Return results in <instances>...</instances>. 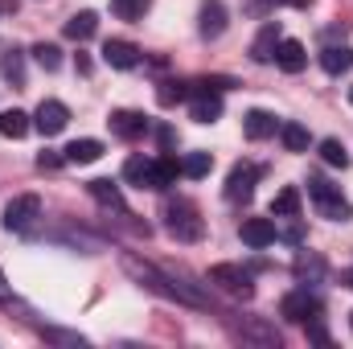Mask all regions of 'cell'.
Masks as SVG:
<instances>
[{
	"mask_svg": "<svg viewBox=\"0 0 353 349\" xmlns=\"http://www.w3.org/2000/svg\"><path fill=\"white\" fill-rule=\"evenodd\" d=\"M123 271H128L136 283H144L148 292L165 296V300L189 304V308H205V296H201L197 288H189L185 279H176L173 271H165V267H157V263L140 259V255H132V251H123Z\"/></svg>",
	"mask_w": 353,
	"mask_h": 349,
	"instance_id": "obj_1",
	"label": "cell"
},
{
	"mask_svg": "<svg viewBox=\"0 0 353 349\" xmlns=\"http://www.w3.org/2000/svg\"><path fill=\"white\" fill-rule=\"evenodd\" d=\"M165 226H169V235H173L176 243H197L205 235V226L197 218V206L185 201V197H176V201L165 206Z\"/></svg>",
	"mask_w": 353,
	"mask_h": 349,
	"instance_id": "obj_2",
	"label": "cell"
},
{
	"mask_svg": "<svg viewBox=\"0 0 353 349\" xmlns=\"http://www.w3.org/2000/svg\"><path fill=\"white\" fill-rule=\"evenodd\" d=\"M308 193H312V201H316V210L325 218H333V222H350L353 218V206L341 197V189L329 185L325 177H308Z\"/></svg>",
	"mask_w": 353,
	"mask_h": 349,
	"instance_id": "obj_3",
	"label": "cell"
},
{
	"mask_svg": "<svg viewBox=\"0 0 353 349\" xmlns=\"http://www.w3.org/2000/svg\"><path fill=\"white\" fill-rule=\"evenodd\" d=\"M37 218H41V197H37V193H17V197L4 206V230H12V235L33 230Z\"/></svg>",
	"mask_w": 353,
	"mask_h": 349,
	"instance_id": "obj_4",
	"label": "cell"
},
{
	"mask_svg": "<svg viewBox=\"0 0 353 349\" xmlns=\"http://www.w3.org/2000/svg\"><path fill=\"white\" fill-rule=\"evenodd\" d=\"M210 283L222 288V292L234 296V300H251V296H255L251 271H243L239 263H214V267H210Z\"/></svg>",
	"mask_w": 353,
	"mask_h": 349,
	"instance_id": "obj_5",
	"label": "cell"
},
{
	"mask_svg": "<svg viewBox=\"0 0 353 349\" xmlns=\"http://www.w3.org/2000/svg\"><path fill=\"white\" fill-rule=\"evenodd\" d=\"M279 312H283L288 321H296V325H308V321H316V317H321V300H316L308 288H296V292H288V296H283Z\"/></svg>",
	"mask_w": 353,
	"mask_h": 349,
	"instance_id": "obj_6",
	"label": "cell"
},
{
	"mask_svg": "<svg viewBox=\"0 0 353 349\" xmlns=\"http://www.w3.org/2000/svg\"><path fill=\"white\" fill-rule=\"evenodd\" d=\"M66 123H70L66 103H58V99H41V107H37V115H33V128H37L41 136H58V132H66Z\"/></svg>",
	"mask_w": 353,
	"mask_h": 349,
	"instance_id": "obj_7",
	"label": "cell"
},
{
	"mask_svg": "<svg viewBox=\"0 0 353 349\" xmlns=\"http://www.w3.org/2000/svg\"><path fill=\"white\" fill-rule=\"evenodd\" d=\"M255 181H259V169L251 161H239L230 177H226V201H251L255 193Z\"/></svg>",
	"mask_w": 353,
	"mask_h": 349,
	"instance_id": "obj_8",
	"label": "cell"
},
{
	"mask_svg": "<svg viewBox=\"0 0 353 349\" xmlns=\"http://www.w3.org/2000/svg\"><path fill=\"white\" fill-rule=\"evenodd\" d=\"M189 115H193L197 123H214V119H222V94H218V90H210L205 83H197L193 103H189Z\"/></svg>",
	"mask_w": 353,
	"mask_h": 349,
	"instance_id": "obj_9",
	"label": "cell"
},
{
	"mask_svg": "<svg viewBox=\"0 0 353 349\" xmlns=\"http://www.w3.org/2000/svg\"><path fill=\"white\" fill-rule=\"evenodd\" d=\"M275 66H279L283 74H300V70L308 66V50H304L296 37H279V46H275Z\"/></svg>",
	"mask_w": 353,
	"mask_h": 349,
	"instance_id": "obj_10",
	"label": "cell"
},
{
	"mask_svg": "<svg viewBox=\"0 0 353 349\" xmlns=\"http://www.w3.org/2000/svg\"><path fill=\"white\" fill-rule=\"evenodd\" d=\"M201 21H197V33L205 37V41H214V37H222L226 33V4L222 0H201V12H197Z\"/></svg>",
	"mask_w": 353,
	"mask_h": 349,
	"instance_id": "obj_11",
	"label": "cell"
},
{
	"mask_svg": "<svg viewBox=\"0 0 353 349\" xmlns=\"http://www.w3.org/2000/svg\"><path fill=\"white\" fill-rule=\"evenodd\" d=\"M103 62L115 66V70H136V66H140V50H136L132 41H123V37H111V41L103 46Z\"/></svg>",
	"mask_w": 353,
	"mask_h": 349,
	"instance_id": "obj_12",
	"label": "cell"
},
{
	"mask_svg": "<svg viewBox=\"0 0 353 349\" xmlns=\"http://www.w3.org/2000/svg\"><path fill=\"white\" fill-rule=\"evenodd\" d=\"M239 235H243V243H247V247H255V251H263V247H271V243L279 239V226H275L271 218H247Z\"/></svg>",
	"mask_w": 353,
	"mask_h": 349,
	"instance_id": "obj_13",
	"label": "cell"
},
{
	"mask_svg": "<svg viewBox=\"0 0 353 349\" xmlns=\"http://www.w3.org/2000/svg\"><path fill=\"white\" fill-rule=\"evenodd\" d=\"M87 193L99 201V206H107V210H115V214H128V201H123V193H119V185L115 181H107V177H99V181H90Z\"/></svg>",
	"mask_w": 353,
	"mask_h": 349,
	"instance_id": "obj_14",
	"label": "cell"
},
{
	"mask_svg": "<svg viewBox=\"0 0 353 349\" xmlns=\"http://www.w3.org/2000/svg\"><path fill=\"white\" fill-rule=\"evenodd\" d=\"M107 123H111V132H115L119 140H136V136L148 132V119H144L140 111H115Z\"/></svg>",
	"mask_w": 353,
	"mask_h": 349,
	"instance_id": "obj_15",
	"label": "cell"
},
{
	"mask_svg": "<svg viewBox=\"0 0 353 349\" xmlns=\"http://www.w3.org/2000/svg\"><path fill=\"white\" fill-rule=\"evenodd\" d=\"M176 177H181V161H173V157H157L152 169H148V189H169Z\"/></svg>",
	"mask_w": 353,
	"mask_h": 349,
	"instance_id": "obj_16",
	"label": "cell"
},
{
	"mask_svg": "<svg viewBox=\"0 0 353 349\" xmlns=\"http://www.w3.org/2000/svg\"><path fill=\"white\" fill-rule=\"evenodd\" d=\"M234 337H243V341H251V346H267V349L279 346V333H275L271 325H259V321L239 325V329H234Z\"/></svg>",
	"mask_w": 353,
	"mask_h": 349,
	"instance_id": "obj_17",
	"label": "cell"
},
{
	"mask_svg": "<svg viewBox=\"0 0 353 349\" xmlns=\"http://www.w3.org/2000/svg\"><path fill=\"white\" fill-rule=\"evenodd\" d=\"M66 165H94L99 157H103V144L99 140H74V144H66Z\"/></svg>",
	"mask_w": 353,
	"mask_h": 349,
	"instance_id": "obj_18",
	"label": "cell"
},
{
	"mask_svg": "<svg viewBox=\"0 0 353 349\" xmlns=\"http://www.w3.org/2000/svg\"><path fill=\"white\" fill-rule=\"evenodd\" d=\"M29 115L25 111H17V107H8V111H0V136H8V140H25L29 136Z\"/></svg>",
	"mask_w": 353,
	"mask_h": 349,
	"instance_id": "obj_19",
	"label": "cell"
},
{
	"mask_svg": "<svg viewBox=\"0 0 353 349\" xmlns=\"http://www.w3.org/2000/svg\"><path fill=\"white\" fill-rule=\"evenodd\" d=\"M275 46H279V21L259 29V37H255V46H251V58H255V62H271V58H275Z\"/></svg>",
	"mask_w": 353,
	"mask_h": 349,
	"instance_id": "obj_20",
	"label": "cell"
},
{
	"mask_svg": "<svg viewBox=\"0 0 353 349\" xmlns=\"http://www.w3.org/2000/svg\"><path fill=\"white\" fill-rule=\"evenodd\" d=\"M321 66H325L329 74H350L353 70V50L350 46H329V50L321 54Z\"/></svg>",
	"mask_w": 353,
	"mask_h": 349,
	"instance_id": "obj_21",
	"label": "cell"
},
{
	"mask_svg": "<svg viewBox=\"0 0 353 349\" xmlns=\"http://www.w3.org/2000/svg\"><path fill=\"white\" fill-rule=\"evenodd\" d=\"M243 132H247V140H267V136H275V115H267V111H247Z\"/></svg>",
	"mask_w": 353,
	"mask_h": 349,
	"instance_id": "obj_22",
	"label": "cell"
},
{
	"mask_svg": "<svg viewBox=\"0 0 353 349\" xmlns=\"http://www.w3.org/2000/svg\"><path fill=\"white\" fill-rule=\"evenodd\" d=\"M296 214H300V189L288 185V189L275 193V201H271V218H296Z\"/></svg>",
	"mask_w": 353,
	"mask_h": 349,
	"instance_id": "obj_23",
	"label": "cell"
},
{
	"mask_svg": "<svg viewBox=\"0 0 353 349\" xmlns=\"http://www.w3.org/2000/svg\"><path fill=\"white\" fill-rule=\"evenodd\" d=\"M94 29H99V17H94V12H74V17L66 21V37H70V41H90Z\"/></svg>",
	"mask_w": 353,
	"mask_h": 349,
	"instance_id": "obj_24",
	"label": "cell"
},
{
	"mask_svg": "<svg viewBox=\"0 0 353 349\" xmlns=\"http://www.w3.org/2000/svg\"><path fill=\"white\" fill-rule=\"evenodd\" d=\"M279 140L288 152H308V128L304 123H279Z\"/></svg>",
	"mask_w": 353,
	"mask_h": 349,
	"instance_id": "obj_25",
	"label": "cell"
},
{
	"mask_svg": "<svg viewBox=\"0 0 353 349\" xmlns=\"http://www.w3.org/2000/svg\"><path fill=\"white\" fill-rule=\"evenodd\" d=\"M210 169H214V157H210V152H189V157L181 161V173H185V177H193V181L210 177Z\"/></svg>",
	"mask_w": 353,
	"mask_h": 349,
	"instance_id": "obj_26",
	"label": "cell"
},
{
	"mask_svg": "<svg viewBox=\"0 0 353 349\" xmlns=\"http://www.w3.org/2000/svg\"><path fill=\"white\" fill-rule=\"evenodd\" d=\"M321 161L333 165V169H345V165H350V152H345L341 140H321Z\"/></svg>",
	"mask_w": 353,
	"mask_h": 349,
	"instance_id": "obj_27",
	"label": "cell"
},
{
	"mask_svg": "<svg viewBox=\"0 0 353 349\" xmlns=\"http://www.w3.org/2000/svg\"><path fill=\"white\" fill-rule=\"evenodd\" d=\"M148 169H152V161H144V157H128V165H123V181L148 189Z\"/></svg>",
	"mask_w": 353,
	"mask_h": 349,
	"instance_id": "obj_28",
	"label": "cell"
},
{
	"mask_svg": "<svg viewBox=\"0 0 353 349\" xmlns=\"http://www.w3.org/2000/svg\"><path fill=\"white\" fill-rule=\"evenodd\" d=\"M33 58H37L41 70H58V66H62V50L50 46V41H37V46H33Z\"/></svg>",
	"mask_w": 353,
	"mask_h": 349,
	"instance_id": "obj_29",
	"label": "cell"
},
{
	"mask_svg": "<svg viewBox=\"0 0 353 349\" xmlns=\"http://www.w3.org/2000/svg\"><path fill=\"white\" fill-rule=\"evenodd\" d=\"M148 4H152V0H111L115 17H123V21H140V17L148 12Z\"/></svg>",
	"mask_w": 353,
	"mask_h": 349,
	"instance_id": "obj_30",
	"label": "cell"
},
{
	"mask_svg": "<svg viewBox=\"0 0 353 349\" xmlns=\"http://www.w3.org/2000/svg\"><path fill=\"white\" fill-rule=\"evenodd\" d=\"M189 94H193V90L185 87V83H165V87L157 90V99H161L165 107H173V103H181V99H189Z\"/></svg>",
	"mask_w": 353,
	"mask_h": 349,
	"instance_id": "obj_31",
	"label": "cell"
},
{
	"mask_svg": "<svg viewBox=\"0 0 353 349\" xmlns=\"http://www.w3.org/2000/svg\"><path fill=\"white\" fill-rule=\"evenodd\" d=\"M0 70H4V79H12L17 87L25 83V66H21V54L12 50V54H4V62H0Z\"/></svg>",
	"mask_w": 353,
	"mask_h": 349,
	"instance_id": "obj_32",
	"label": "cell"
},
{
	"mask_svg": "<svg viewBox=\"0 0 353 349\" xmlns=\"http://www.w3.org/2000/svg\"><path fill=\"white\" fill-rule=\"evenodd\" d=\"M41 337H46V341H62V346H83V337H79V333H58V329H41Z\"/></svg>",
	"mask_w": 353,
	"mask_h": 349,
	"instance_id": "obj_33",
	"label": "cell"
},
{
	"mask_svg": "<svg viewBox=\"0 0 353 349\" xmlns=\"http://www.w3.org/2000/svg\"><path fill=\"white\" fill-rule=\"evenodd\" d=\"M62 165H66V157H54V152H41V157H37V169H41V173H54V169H62Z\"/></svg>",
	"mask_w": 353,
	"mask_h": 349,
	"instance_id": "obj_34",
	"label": "cell"
},
{
	"mask_svg": "<svg viewBox=\"0 0 353 349\" xmlns=\"http://www.w3.org/2000/svg\"><path fill=\"white\" fill-rule=\"evenodd\" d=\"M308 337H312L316 346H329V333H325V325H321V317H316V321H308Z\"/></svg>",
	"mask_w": 353,
	"mask_h": 349,
	"instance_id": "obj_35",
	"label": "cell"
},
{
	"mask_svg": "<svg viewBox=\"0 0 353 349\" xmlns=\"http://www.w3.org/2000/svg\"><path fill=\"white\" fill-rule=\"evenodd\" d=\"M296 271H300V275H308V271H312V275H321V271H325V263H321V259H304V255H300V259H296Z\"/></svg>",
	"mask_w": 353,
	"mask_h": 349,
	"instance_id": "obj_36",
	"label": "cell"
},
{
	"mask_svg": "<svg viewBox=\"0 0 353 349\" xmlns=\"http://www.w3.org/2000/svg\"><path fill=\"white\" fill-rule=\"evenodd\" d=\"M0 300H8V279H4V271H0Z\"/></svg>",
	"mask_w": 353,
	"mask_h": 349,
	"instance_id": "obj_37",
	"label": "cell"
},
{
	"mask_svg": "<svg viewBox=\"0 0 353 349\" xmlns=\"http://www.w3.org/2000/svg\"><path fill=\"white\" fill-rule=\"evenodd\" d=\"M341 283H345V288H353V267H350V271H341Z\"/></svg>",
	"mask_w": 353,
	"mask_h": 349,
	"instance_id": "obj_38",
	"label": "cell"
},
{
	"mask_svg": "<svg viewBox=\"0 0 353 349\" xmlns=\"http://www.w3.org/2000/svg\"><path fill=\"white\" fill-rule=\"evenodd\" d=\"M271 4H304V0H271Z\"/></svg>",
	"mask_w": 353,
	"mask_h": 349,
	"instance_id": "obj_39",
	"label": "cell"
},
{
	"mask_svg": "<svg viewBox=\"0 0 353 349\" xmlns=\"http://www.w3.org/2000/svg\"><path fill=\"white\" fill-rule=\"evenodd\" d=\"M350 103H353V87H350Z\"/></svg>",
	"mask_w": 353,
	"mask_h": 349,
	"instance_id": "obj_40",
	"label": "cell"
},
{
	"mask_svg": "<svg viewBox=\"0 0 353 349\" xmlns=\"http://www.w3.org/2000/svg\"><path fill=\"white\" fill-rule=\"evenodd\" d=\"M350 325H353V312H350Z\"/></svg>",
	"mask_w": 353,
	"mask_h": 349,
	"instance_id": "obj_41",
	"label": "cell"
}]
</instances>
